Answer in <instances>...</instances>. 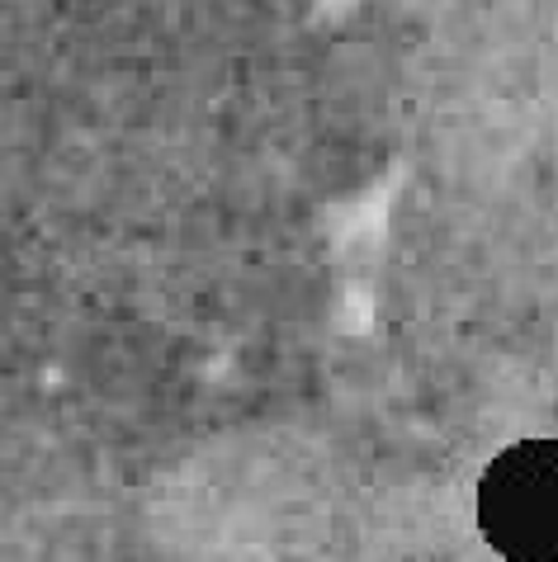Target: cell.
Segmentation results:
<instances>
[{
  "mask_svg": "<svg viewBox=\"0 0 558 562\" xmlns=\"http://www.w3.org/2000/svg\"><path fill=\"white\" fill-rule=\"evenodd\" d=\"M478 535L506 562H558V440H516L478 477Z\"/></svg>",
  "mask_w": 558,
  "mask_h": 562,
  "instance_id": "6da1fadb",
  "label": "cell"
}]
</instances>
